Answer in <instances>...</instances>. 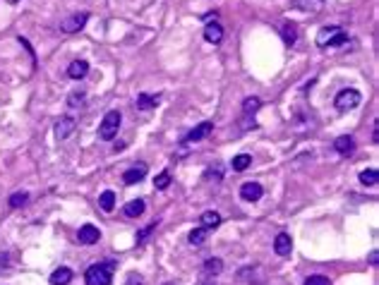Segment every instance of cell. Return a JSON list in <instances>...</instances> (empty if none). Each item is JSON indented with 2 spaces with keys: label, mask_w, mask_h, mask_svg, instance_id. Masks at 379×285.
<instances>
[{
  "label": "cell",
  "mask_w": 379,
  "mask_h": 285,
  "mask_svg": "<svg viewBox=\"0 0 379 285\" xmlns=\"http://www.w3.org/2000/svg\"><path fill=\"white\" fill-rule=\"evenodd\" d=\"M115 269H118V264L113 262V259L94 264V266H89L87 273H84V283L87 285H111V278H113V271Z\"/></svg>",
  "instance_id": "cell-1"
},
{
  "label": "cell",
  "mask_w": 379,
  "mask_h": 285,
  "mask_svg": "<svg viewBox=\"0 0 379 285\" xmlns=\"http://www.w3.org/2000/svg\"><path fill=\"white\" fill-rule=\"evenodd\" d=\"M348 43V36L343 34L341 27L331 24V27H322L319 32H317V46L322 48H336V46H343Z\"/></svg>",
  "instance_id": "cell-2"
},
{
  "label": "cell",
  "mask_w": 379,
  "mask_h": 285,
  "mask_svg": "<svg viewBox=\"0 0 379 285\" xmlns=\"http://www.w3.org/2000/svg\"><path fill=\"white\" fill-rule=\"evenodd\" d=\"M120 120H123V118H120L118 111H108V113H106V118L101 120V125H99V137L106 139V142H111L113 137L118 135Z\"/></svg>",
  "instance_id": "cell-3"
},
{
  "label": "cell",
  "mask_w": 379,
  "mask_h": 285,
  "mask_svg": "<svg viewBox=\"0 0 379 285\" xmlns=\"http://www.w3.org/2000/svg\"><path fill=\"white\" fill-rule=\"evenodd\" d=\"M360 101H363V96H360L358 89H343V91H339V96H336V101L334 103H336V108H339L341 113H346V111L358 108Z\"/></svg>",
  "instance_id": "cell-4"
},
{
  "label": "cell",
  "mask_w": 379,
  "mask_h": 285,
  "mask_svg": "<svg viewBox=\"0 0 379 285\" xmlns=\"http://www.w3.org/2000/svg\"><path fill=\"white\" fill-rule=\"evenodd\" d=\"M87 19H89L87 12H75V15H70L67 19L60 22V29H63L65 34H75V32H79V29L87 24Z\"/></svg>",
  "instance_id": "cell-5"
},
{
  "label": "cell",
  "mask_w": 379,
  "mask_h": 285,
  "mask_svg": "<svg viewBox=\"0 0 379 285\" xmlns=\"http://www.w3.org/2000/svg\"><path fill=\"white\" fill-rule=\"evenodd\" d=\"M77 240L82 245H96L101 240V230L96 228V225H91V223H84L77 232Z\"/></svg>",
  "instance_id": "cell-6"
},
{
  "label": "cell",
  "mask_w": 379,
  "mask_h": 285,
  "mask_svg": "<svg viewBox=\"0 0 379 285\" xmlns=\"http://www.w3.org/2000/svg\"><path fill=\"white\" fill-rule=\"evenodd\" d=\"M262 194H264V190H262L259 183H245L243 187H240V197H243V201H259Z\"/></svg>",
  "instance_id": "cell-7"
},
{
  "label": "cell",
  "mask_w": 379,
  "mask_h": 285,
  "mask_svg": "<svg viewBox=\"0 0 379 285\" xmlns=\"http://www.w3.org/2000/svg\"><path fill=\"white\" fill-rule=\"evenodd\" d=\"M144 175H147V163H137V166H132L130 170L123 173V183H125V185H137L139 180H144Z\"/></svg>",
  "instance_id": "cell-8"
},
{
  "label": "cell",
  "mask_w": 379,
  "mask_h": 285,
  "mask_svg": "<svg viewBox=\"0 0 379 285\" xmlns=\"http://www.w3.org/2000/svg\"><path fill=\"white\" fill-rule=\"evenodd\" d=\"M274 252L278 254V256H288V254L293 252V240L288 232H278L276 240H274Z\"/></svg>",
  "instance_id": "cell-9"
},
{
  "label": "cell",
  "mask_w": 379,
  "mask_h": 285,
  "mask_svg": "<svg viewBox=\"0 0 379 285\" xmlns=\"http://www.w3.org/2000/svg\"><path fill=\"white\" fill-rule=\"evenodd\" d=\"M211 129H214V125L211 122H199L192 132H190L185 139H182V144H190V142H199V139H204V137H209L211 135Z\"/></svg>",
  "instance_id": "cell-10"
},
{
  "label": "cell",
  "mask_w": 379,
  "mask_h": 285,
  "mask_svg": "<svg viewBox=\"0 0 379 285\" xmlns=\"http://www.w3.org/2000/svg\"><path fill=\"white\" fill-rule=\"evenodd\" d=\"M334 149L339 151L341 156H350V153L356 151V142H353V137L343 135V137H339V139L334 142Z\"/></svg>",
  "instance_id": "cell-11"
},
{
  "label": "cell",
  "mask_w": 379,
  "mask_h": 285,
  "mask_svg": "<svg viewBox=\"0 0 379 285\" xmlns=\"http://www.w3.org/2000/svg\"><path fill=\"white\" fill-rule=\"evenodd\" d=\"M75 132V120L72 118H60L56 122V137L58 139H67Z\"/></svg>",
  "instance_id": "cell-12"
},
{
  "label": "cell",
  "mask_w": 379,
  "mask_h": 285,
  "mask_svg": "<svg viewBox=\"0 0 379 285\" xmlns=\"http://www.w3.org/2000/svg\"><path fill=\"white\" fill-rule=\"evenodd\" d=\"M204 39L209 41V43H221L223 39V27L219 22H211L204 27Z\"/></svg>",
  "instance_id": "cell-13"
},
{
  "label": "cell",
  "mask_w": 379,
  "mask_h": 285,
  "mask_svg": "<svg viewBox=\"0 0 379 285\" xmlns=\"http://www.w3.org/2000/svg\"><path fill=\"white\" fill-rule=\"evenodd\" d=\"M89 72V63L87 60H75V63L67 67V74H70L72 80H82V77H87Z\"/></svg>",
  "instance_id": "cell-14"
},
{
  "label": "cell",
  "mask_w": 379,
  "mask_h": 285,
  "mask_svg": "<svg viewBox=\"0 0 379 285\" xmlns=\"http://www.w3.org/2000/svg\"><path fill=\"white\" fill-rule=\"evenodd\" d=\"M72 280V271L67 266H60V269L53 271V276H51V285H67Z\"/></svg>",
  "instance_id": "cell-15"
},
{
  "label": "cell",
  "mask_w": 379,
  "mask_h": 285,
  "mask_svg": "<svg viewBox=\"0 0 379 285\" xmlns=\"http://www.w3.org/2000/svg\"><path fill=\"white\" fill-rule=\"evenodd\" d=\"M144 214V201L142 199H132L125 204V216L127 218H139Z\"/></svg>",
  "instance_id": "cell-16"
},
{
  "label": "cell",
  "mask_w": 379,
  "mask_h": 285,
  "mask_svg": "<svg viewBox=\"0 0 379 285\" xmlns=\"http://www.w3.org/2000/svg\"><path fill=\"white\" fill-rule=\"evenodd\" d=\"M199 221H202V228L211 230V228H219V223H221V216L216 214V211H204V214L199 216Z\"/></svg>",
  "instance_id": "cell-17"
},
{
  "label": "cell",
  "mask_w": 379,
  "mask_h": 285,
  "mask_svg": "<svg viewBox=\"0 0 379 285\" xmlns=\"http://www.w3.org/2000/svg\"><path fill=\"white\" fill-rule=\"evenodd\" d=\"M221 271H223V262H221V259L211 256V259H206V262H204V273H206V276H219Z\"/></svg>",
  "instance_id": "cell-18"
},
{
  "label": "cell",
  "mask_w": 379,
  "mask_h": 285,
  "mask_svg": "<svg viewBox=\"0 0 379 285\" xmlns=\"http://www.w3.org/2000/svg\"><path fill=\"white\" fill-rule=\"evenodd\" d=\"M281 36H283V43H286V46H293V43L298 41L295 24H283V27H281Z\"/></svg>",
  "instance_id": "cell-19"
},
{
  "label": "cell",
  "mask_w": 379,
  "mask_h": 285,
  "mask_svg": "<svg viewBox=\"0 0 379 285\" xmlns=\"http://www.w3.org/2000/svg\"><path fill=\"white\" fill-rule=\"evenodd\" d=\"M250 163H252V156H247V153H240V156H235V159L230 161L233 170H238V173L247 170V168H250Z\"/></svg>",
  "instance_id": "cell-20"
},
{
  "label": "cell",
  "mask_w": 379,
  "mask_h": 285,
  "mask_svg": "<svg viewBox=\"0 0 379 285\" xmlns=\"http://www.w3.org/2000/svg\"><path fill=\"white\" fill-rule=\"evenodd\" d=\"M360 183L365 185V187H374V185L379 183V175L374 168H367V170H363L360 173Z\"/></svg>",
  "instance_id": "cell-21"
},
{
  "label": "cell",
  "mask_w": 379,
  "mask_h": 285,
  "mask_svg": "<svg viewBox=\"0 0 379 285\" xmlns=\"http://www.w3.org/2000/svg\"><path fill=\"white\" fill-rule=\"evenodd\" d=\"M99 206H101L103 211H113V209H115V194H113L111 190H106L101 197H99Z\"/></svg>",
  "instance_id": "cell-22"
},
{
  "label": "cell",
  "mask_w": 379,
  "mask_h": 285,
  "mask_svg": "<svg viewBox=\"0 0 379 285\" xmlns=\"http://www.w3.org/2000/svg\"><path fill=\"white\" fill-rule=\"evenodd\" d=\"M259 106H262L259 98H257V96H250V98H245V103H243V113L250 118V115H254V113L259 111Z\"/></svg>",
  "instance_id": "cell-23"
},
{
  "label": "cell",
  "mask_w": 379,
  "mask_h": 285,
  "mask_svg": "<svg viewBox=\"0 0 379 285\" xmlns=\"http://www.w3.org/2000/svg\"><path fill=\"white\" fill-rule=\"evenodd\" d=\"M158 103L156 96H149V94H139L137 96V108H142V111H149Z\"/></svg>",
  "instance_id": "cell-24"
},
{
  "label": "cell",
  "mask_w": 379,
  "mask_h": 285,
  "mask_svg": "<svg viewBox=\"0 0 379 285\" xmlns=\"http://www.w3.org/2000/svg\"><path fill=\"white\" fill-rule=\"evenodd\" d=\"M206 232H209V230L206 228H197V230H192V232H190V245L192 247H199V245H204V240H206Z\"/></svg>",
  "instance_id": "cell-25"
},
{
  "label": "cell",
  "mask_w": 379,
  "mask_h": 285,
  "mask_svg": "<svg viewBox=\"0 0 379 285\" xmlns=\"http://www.w3.org/2000/svg\"><path fill=\"white\" fill-rule=\"evenodd\" d=\"M84 101H87V94H84V91H72L70 98H67V106H70V108H79V106H84Z\"/></svg>",
  "instance_id": "cell-26"
},
{
  "label": "cell",
  "mask_w": 379,
  "mask_h": 285,
  "mask_svg": "<svg viewBox=\"0 0 379 285\" xmlns=\"http://www.w3.org/2000/svg\"><path fill=\"white\" fill-rule=\"evenodd\" d=\"M27 199H29V194H27V192H17V194H12V197H10V206H12V209H19V206L27 204Z\"/></svg>",
  "instance_id": "cell-27"
},
{
  "label": "cell",
  "mask_w": 379,
  "mask_h": 285,
  "mask_svg": "<svg viewBox=\"0 0 379 285\" xmlns=\"http://www.w3.org/2000/svg\"><path fill=\"white\" fill-rule=\"evenodd\" d=\"M168 185H171V175H168L166 170H163V173H158L156 180H154V187H156V190H166Z\"/></svg>",
  "instance_id": "cell-28"
},
{
  "label": "cell",
  "mask_w": 379,
  "mask_h": 285,
  "mask_svg": "<svg viewBox=\"0 0 379 285\" xmlns=\"http://www.w3.org/2000/svg\"><path fill=\"white\" fill-rule=\"evenodd\" d=\"M305 285H331V280L326 276H310L307 280H305Z\"/></svg>",
  "instance_id": "cell-29"
},
{
  "label": "cell",
  "mask_w": 379,
  "mask_h": 285,
  "mask_svg": "<svg viewBox=\"0 0 379 285\" xmlns=\"http://www.w3.org/2000/svg\"><path fill=\"white\" fill-rule=\"evenodd\" d=\"M127 285H142V276H137V273H130V276H127Z\"/></svg>",
  "instance_id": "cell-30"
},
{
  "label": "cell",
  "mask_w": 379,
  "mask_h": 285,
  "mask_svg": "<svg viewBox=\"0 0 379 285\" xmlns=\"http://www.w3.org/2000/svg\"><path fill=\"white\" fill-rule=\"evenodd\" d=\"M8 3H17V0H8Z\"/></svg>",
  "instance_id": "cell-31"
}]
</instances>
